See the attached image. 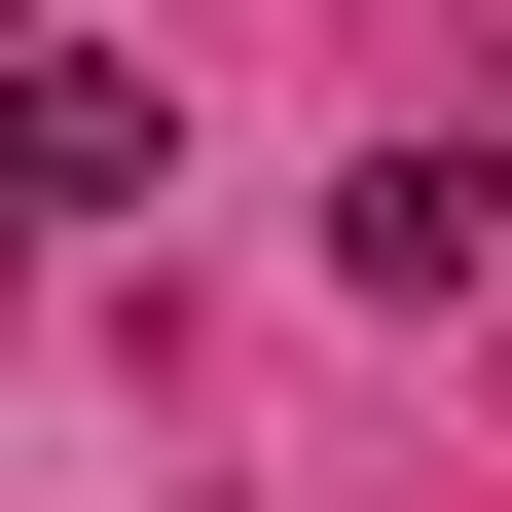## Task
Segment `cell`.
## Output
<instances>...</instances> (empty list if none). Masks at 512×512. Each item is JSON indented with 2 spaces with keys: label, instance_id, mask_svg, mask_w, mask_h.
Instances as JSON below:
<instances>
[{
  "label": "cell",
  "instance_id": "cell-1",
  "mask_svg": "<svg viewBox=\"0 0 512 512\" xmlns=\"http://www.w3.org/2000/svg\"><path fill=\"white\" fill-rule=\"evenodd\" d=\"M147 74H110V37H0V256H37V220H147Z\"/></svg>",
  "mask_w": 512,
  "mask_h": 512
},
{
  "label": "cell",
  "instance_id": "cell-2",
  "mask_svg": "<svg viewBox=\"0 0 512 512\" xmlns=\"http://www.w3.org/2000/svg\"><path fill=\"white\" fill-rule=\"evenodd\" d=\"M330 256H366V293H512V147H366Z\"/></svg>",
  "mask_w": 512,
  "mask_h": 512
}]
</instances>
